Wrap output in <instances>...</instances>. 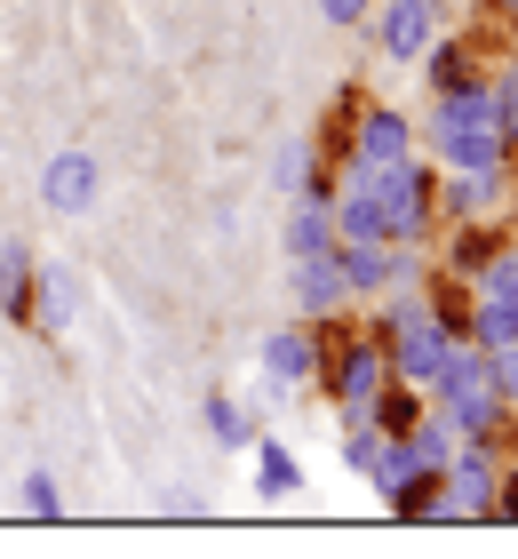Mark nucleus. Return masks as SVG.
<instances>
[{"label":"nucleus","instance_id":"f257e3e1","mask_svg":"<svg viewBox=\"0 0 518 559\" xmlns=\"http://www.w3.org/2000/svg\"><path fill=\"white\" fill-rule=\"evenodd\" d=\"M40 192H48V209H64V216H81L88 200H96V160L88 152H57L40 176Z\"/></svg>","mask_w":518,"mask_h":559},{"label":"nucleus","instance_id":"f03ea898","mask_svg":"<svg viewBox=\"0 0 518 559\" xmlns=\"http://www.w3.org/2000/svg\"><path fill=\"white\" fill-rule=\"evenodd\" d=\"M264 368L279 376V384H303V376L320 368V344H311V336H272L264 344Z\"/></svg>","mask_w":518,"mask_h":559},{"label":"nucleus","instance_id":"7ed1b4c3","mask_svg":"<svg viewBox=\"0 0 518 559\" xmlns=\"http://www.w3.org/2000/svg\"><path fill=\"white\" fill-rule=\"evenodd\" d=\"M423 33H431V0H399V9H391V24H383L391 57H414V48H423Z\"/></svg>","mask_w":518,"mask_h":559},{"label":"nucleus","instance_id":"20e7f679","mask_svg":"<svg viewBox=\"0 0 518 559\" xmlns=\"http://www.w3.org/2000/svg\"><path fill=\"white\" fill-rule=\"evenodd\" d=\"M335 384H344V400H368V392L383 384V352H375V344L344 352V368H335Z\"/></svg>","mask_w":518,"mask_h":559},{"label":"nucleus","instance_id":"39448f33","mask_svg":"<svg viewBox=\"0 0 518 559\" xmlns=\"http://www.w3.org/2000/svg\"><path fill=\"white\" fill-rule=\"evenodd\" d=\"M288 488H303V464H296V455L288 448H279V440H264V472H255V496H288Z\"/></svg>","mask_w":518,"mask_h":559},{"label":"nucleus","instance_id":"423d86ee","mask_svg":"<svg viewBox=\"0 0 518 559\" xmlns=\"http://www.w3.org/2000/svg\"><path fill=\"white\" fill-rule=\"evenodd\" d=\"M207 431H216V440H224V448H248V416H240V408H231V400H224V392H216V400H207Z\"/></svg>","mask_w":518,"mask_h":559},{"label":"nucleus","instance_id":"0eeeda50","mask_svg":"<svg viewBox=\"0 0 518 559\" xmlns=\"http://www.w3.org/2000/svg\"><path fill=\"white\" fill-rule=\"evenodd\" d=\"M288 248H296V264H303V257H327V233H320V216H296V224H288Z\"/></svg>","mask_w":518,"mask_h":559},{"label":"nucleus","instance_id":"6e6552de","mask_svg":"<svg viewBox=\"0 0 518 559\" xmlns=\"http://www.w3.org/2000/svg\"><path fill=\"white\" fill-rule=\"evenodd\" d=\"M24 512H40V520H57V512H64V503H57V479H48V472L24 479Z\"/></svg>","mask_w":518,"mask_h":559},{"label":"nucleus","instance_id":"1a4fd4ad","mask_svg":"<svg viewBox=\"0 0 518 559\" xmlns=\"http://www.w3.org/2000/svg\"><path fill=\"white\" fill-rule=\"evenodd\" d=\"M303 168H311V152H303V144L279 152V185H288V192H296V176H303Z\"/></svg>","mask_w":518,"mask_h":559},{"label":"nucleus","instance_id":"9d476101","mask_svg":"<svg viewBox=\"0 0 518 559\" xmlns=\"http://www.w3.org/2000/svg\"><path fill=\"white\" fill-rule=\"evenodd\" d=\"M327 16L335 24H359V16H368V0H327Z\"/></svg>","mask_w":518,"mask_h":559}]
</instances>
